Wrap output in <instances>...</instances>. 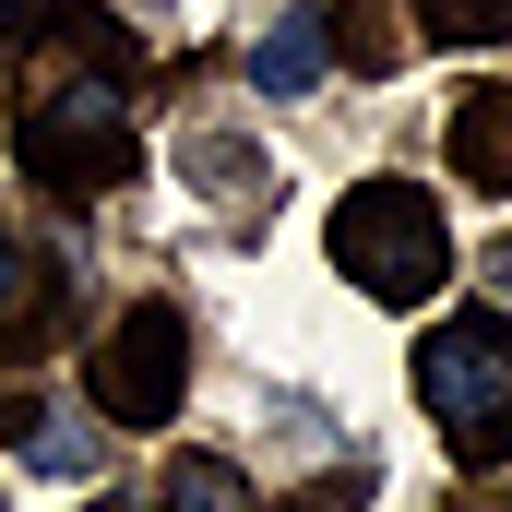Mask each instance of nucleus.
Segmentation results:
<instances>
[{
  "label": "nucleus",
  "instance_id": "nucleus-1",
  "mask_svg": "<svg viewBox=\"0 0 512 512\" xmlns=\"http://www.w3.org/2000/svg\"><path fill=\"white\" fill-rule=\"evenodd\" d=\"M24 60V120H12V155L48 203H108L131 179V84H143V48H131L120 12L96 0H48L36 36L12 48Z\"/></svg>",
  "mask_w": 512,
  "mask_h": 512
},
{
  "label": "nucleus",
  "instance_id": "nucleus-2",
  "mask_svg": "<svg viewBox=\"0 0 512 512\" xmlns=\"http://www.w3.org/2000/svg\"><path fill=\"white\" fill-rule=\"evenodd\" d=\"M322 239H334V274H346L358 298H382V310L441 298V274H453V227H441V203H429L417 179H358Z\"/></svg>",
  "mask_w": 512,
  "mask_h": 512
},
{
  "label": "nucleus",
  "instance_id": "nucleus-3",
  "mask_svg": "<svg viewBox=\"0 0 512 512\" xmlns=\"http://www.w3.org/2000/svg\"><path fill=\"white\" fill-rule=\"evenodd\" d=\"M417 405L441 417L453 465H512V322L465 310L417 346Z\"/></svg>",
  "mask_w": 512,
  "mask_h": 512
},
{
  "label": "nucleus",
  "instance_id": "nucleus-4",
  "mask_svg": "<svg viewBox=\"0 0 512 512\" xmlns=\"http://www.w3.org/2000/svg\"><path fill=\"white\" fill-rule=\"evenodd\" d=\"M179 382H191V322H179L167 298L120 310V322L96 334V358H84V393H96L108 429H167V417H179Z\"/></svg>",
  "mask_w": 512,
  "mask_h": 512
},
{
  "label": "nucleus",
  "instance_id": "nucleus-5",
  "mask_svg": "<svg viewBox=\"0 0 512 512\" xmlns=\"http://www.w3.org/2000/svg\"><path fill=\"white\" fill-rule=\"evenodd\" d=\"M60 310H72V286L36 262L24 227H0V358H48L60 346Z\"/></svg>",
  "mask_w": 512,
  "mask_h": 512
},
{
  "label": "nucleus",
  "instance_id": "nucleus-6",
  "mask_svg": "<svg viewBox=\"0 0 512 512\" xmlns=\"http://www.w3.org/2000/svg\"><path fill=\"white\" fill-rule=\"evenodd\" d=\"M441 155L465 191H512V84H477L453 120H441Z\"/></svg>",
  "mask_w": 512,
  "mask_h": 512
},
{
  "label": "nucleus",
  "instance_id": "nucleus-7",
  "mask_svg": "<svg viewBox=\"0 0 512 512\" xmlns=\"http://www.w3.org/2000/svg\"><path fill=\"white\" fill-rule=\"evenodd\" d=\"M322 72H334V36H322V12H274V24L251 36V84H262V96H310Z\"/></svg>",
  "mask_w": 512,
  "mask_h": 512
},
{
  "label": "nucleus",
  "instance_id": "nucleus-8",
  "mask_svg": "<svg viewBox=\"0 0 512 512\" xmlns=\"http://www.w3.org/2000/svg\"><path fill=\"white\" fill-rule=\"evenodd\" d=\"M0 429H12V453H24L36 477H84V465H96V429H72L60 405H24V393H12Z\"/></svg>",
  "mask_w": 512,
  "mask_h": 512
},
{
  "label": "nucleus",
  "instance_id": "nucleus-9",
  "mask_svg": "<svg viewBox=\"0 0 512 512\" xmlns=\"http://www.w3.org/2000/svg\"><path fill=\"white\" fill-rule=\"evenodd\" d=\"M155 512H251V477H239L227 453H179L167 489H155Z\"/></svg>",
  "mask_w": 512,
  "mask_h": 512
},
{
  "label": "nucleus",
  "instance_id": "nucleus-10",
  "mask_svg": "<svg viewBox=\"0 0 512 512\" xmlns=\"http://www.w3.org/2000/svg\"><path fill=\"white\" fill-rule=\"evenodd\" d=\"M322 36H334V60H346V72H393V60H405V24H393V0H346Z\"/></svg>",
  "mask_w": 512,
  "mask_h": 512
},
{
  "label": "nucleus",
  "instance_id": "nucleus-11",
  "mask_svg": "<svg viewBox=\"0 0 512 512\" xmlns=\"http://www.w3.org/2000/svg\"><path fill=\"white\" fill-rule=\"evenodd\" d=\"M417 24L453 36V48H501V36H512V0H417Z\"/></svg>",
  "mask_w": 512,
  "mask_h": 512
},
{
  "label": "nucleus",
  "instance_id": "nucleus-12",
  "mask_svg": "<svg viewBox=\"0 0 512 512\" xmlns=\"http://www.w3.org/2000/svg\"><path fill=\"white\" fill-rule=\"evenodd\" d=\"M179 167H191L203 191H251V179H262V155H251V143H215V131H191V143H179Z\"/></svg>",
  "mask_w": 512,
  "mask_h": 512
},
{
  "label": "nucleus",
  "instance_id": "nucleus-13",
  "mask_svg": "<svg viewBox=\"0 0 512 512\" xmlns=\"http://www.w3.org/2000/svg\"><path fill=\"white\" fill-rule=\"evenodd\" d=\"M358 501H370V477H310L286 512H358Z\"/></svg>",
  "mask_w": 512,
  "mask_h": 512
},
{
  "label": "nucleus",
  "instance_id": "nucleus-14",
  "mask_svg": "<svg viewBox=\"0 0 512 512\" xmlns=\"http://www.w3.org/2000/svg\"><path fill=\"white\" fill-rule=\"evenodd\" d=\"M36 12H48V0H0V60H12V48L36 36Z\"/></svg>",
  "mask_w": 512,
  "mask_h": 512
},
{
  "label": "nucleus",
  "instance_id": "nucleus-15",
  "mask_svg": "<svg viewBox=\"0 0 512 512\" xmlns=\"http://www.w3.org/2000/svg\"><path fill=\"white\" fill-rule=\"evenodd\" d=\"M96 512H108V501H96Z\"/></svg>",
  "mask_w": 512,
  "mask_h": 512
}]
</instances>
